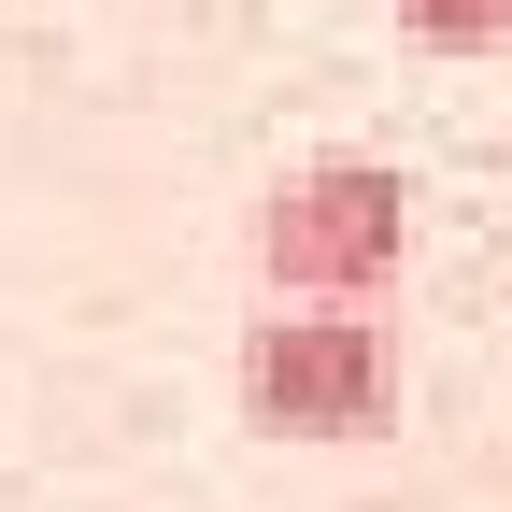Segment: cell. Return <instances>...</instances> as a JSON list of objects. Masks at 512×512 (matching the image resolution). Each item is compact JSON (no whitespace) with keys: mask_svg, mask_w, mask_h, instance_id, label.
Returning a JSON list of instances; mask_svg holds the SVG:
<instances>
[{"mask_svg":"<svg viewBox=\"0 0 512 512\" xmlns=\"http://www.w3.org/2000/svg\"><path fill=\"white\" fill-rule=\"evenodd\" d=\"M228 384H242V427H271V441H370L399 413V328L384 313L271 299V313H242Z\"/></svg>","mask_w":512,"mask_h":512,"instance_id":"2","label":"cell"},{"mask_svg":"<svg viewBox=\"0 0 512 512\" xmlns=\"http://www.w3.org/2000/svg\"><path fill=\"white\" fill-rule=\"evenodd\" d=\"M256 271H271V299L370 313L413 271V171H384V157H299V171H271V200H256Z\"/></svg>","mask_w":512,"mask_h":512,"instance_id":"1","label":"cell"},{"mask_svg":"<svg viewBox=\"0 0 512 512\" xmlns=\"http://www.w3.org/2000/svg\"><path fill=\"white\" fill-rule=\"evenodd\" d=\"M399 29L441 57H484V43H512V0H399Z\"/></svg>","mask_w":512,"mask_h":512,"instance_id":"3","label":"cell"}]
</instances>
